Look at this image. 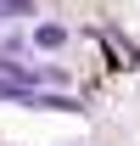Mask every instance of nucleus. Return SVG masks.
I'll return each instance as SVG.
<instances>
[{
	"label": "nucleus",
	"mask_w": 140,
	"mask_h": 146,
	"mask_svg": "<svg viewBox=\"0 0 140 146\" xmlns=\"http://www.w3.org/2000/svg\"><path fill=\"white\" fill-rule=\"evenodd\" d=\"M0 17H34V0H0Z\"/></svg>",
	"instance_id": "obj_2"
},
{
	"label": "nucleus",
	"mask_w": 140,
	"mask_h": 146,
	"mask_svg": "<svg viewBox=\"0 0 140 146\" xmlns=\"http://www.w3.org/2000/svg\"><path fill=\"white\" fill-rule=\"evenodd\" d=\"M34 45H39V51H56V45H67V28H62V23H39V28H34Z\"/></svg>",
	"instance_id": "obj_1"
}]
</instances>
